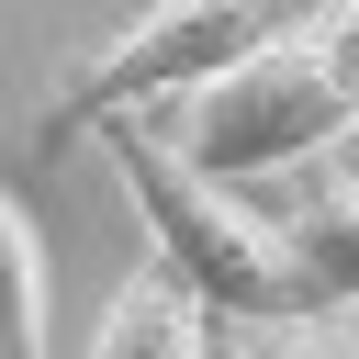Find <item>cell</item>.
<instances>
[{
	"label": "cell",
	"mask_w": 359,
	"mask_h": 359,
	"mask_svg": "<svg viewBox=\"0 0 359 359\" xmlns=\"http://www.w3.org/2000/svg\"><path fill=\"white\" fill-rule=\"evenodd\" d=\"M202 359H236V348H224V325H202Z\"/></svg>",
	"instance_id": "9c48e42d"
},
{
	"label": "cell",
	"mask_w": 359,
	"mask_h": 359,
	"mask_svg": "<svg viewBox=\"0 0 359 359\" xmlns=\"http://www.w3.org/2000/svg\"><path fill=\"white\" fill-rule=\"evenodd\" d=\"M45 236L22 213V191L0 180V359H45Z\"/></svg>",
	"instance_id": "8992f818"
},
{
	"label": "cell",
	"mask_w": 359,
	"mask_h": 359,
	"mask_svg": "<svg viewBox=\"0 0 359 359\" xmlns=\"http://www.w3.org/2000/svg\"><path fill=\"white\" fill-rule=\"evenodd\" d=\"M146 123H157V112H146ZM348 123H359V112L337 101V79L314 67V45H303V22H292V34H269L258 56H236L224 79L180 90L157 135H168L202 180H280V168L325 157Z\"/></svg>",
	"instance_id": "3957f363"
},
{
	"label": "cell",
	"mask_w": 359,
	"mask_h": 359,
	"mask_svg": "<svg viewBox=\"0 0 359 359\" xmlns=\"http://www.w3.org/2000/svg\"><path fill=\"white\" fill-rule=\"evenodd\" d=\"M280 236H292L303 303H337V314H359V180H325V191H303Z\"/></svg>",
	"instance_id": "5b68a950"
},
{
	"label": "cell",
	"mask_w": 359,
	"mask_h": 359,
	"mask_svg": "<svg viewBox=\"0 0 359 359\" xmlns=\"http://www.w3.org/2000/svg\"><path fill=\"white\" fill-rule=\"evenodd\" d=\"M303 45H314V67L337 79V101L359 112V0H314V11H303Z\"/></svg>",
	"instance_id": "ba28073f"
},
{
	"label": "cell",
	"mask_w": 359,
	"mask_h": 359,
	"mask_svg": "<svg viewBox=\"0 0 359 359\" xmlns=\"http://www.w3.org/2000/svg\"><path fill=\"white\" fill-rule=\"evenodd\" d=\"M101 157L123 168L146 236H157V269L202 303V314H292L303 303V269H292V236L269 213L236 202V180H202L146 112H112L101 123Z\"/></svg>",
	"instance_id": "6da1fadb"
},
{
	"label": "cell",
	"mask_w": 359,
	"mask_h": 359,
	"mask_svg": "<svg viewBox=\"0 0 359 359\" xmlns=\"http://www.w3.org/2000/svg\"><path fill=\"white\" fill-rule=\"evenodd\" d=\"M202 303L168 280V269H135L123 292H112V314H101V337H90V359H202Z\"/></svg>",
	"instance_id": "277c9868"
},
{
	"label": "cell",
	"mask_w": 359,
	"mask_h": 359,
	"mask_svg": "<svg viewBox=\"0 0 359 359\" xmlns=\"http://www.w3.org/2000/svg\"><path fill=\"white\" fill-rule=\"evenodd\" d=\"M236 359H359V325L337 303H292V314H213Z\"/></svg>",
	"instance_id": "52a82bcc"
},
{
	"label": "cell",
	"mask_w": 359,
	"mask_h": 359,
	"mask_svg": "<svg viewBox=\"0 0 359 359\" xmlns=\"http://www.w3.org/2000/svg\"><path fill=\"white\" fill-rule=\"evenodd\" d=\"M314 0H146L123 34H101L90 56H67L56 67V90H45V112H34V168L45 157H67L79 135H101L112 112H168L180 90H202V79H224L236 56H258L269 34H292Z\"/></svg>",
	"instance_id": "7a4b0ae2"
}]
</instances>
